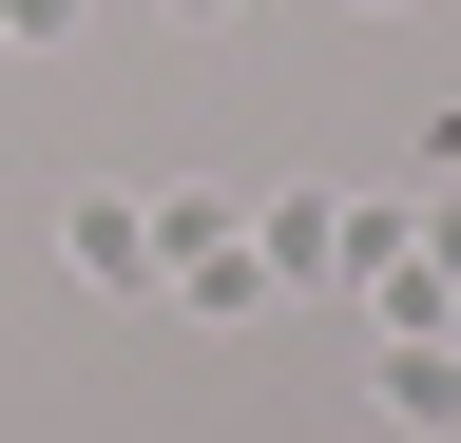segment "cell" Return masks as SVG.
<instances>
[{"mask_svg": "<svg viewBox=\"0 0 461 443\" xmlns=\"http://www.w3.org/2000/svg\"><path fill=\"white\" fill-rule=\"evenodd\" d=\"M154 290H173V309H212V328H250V309H269V251H250V232H212V251H173Z\"/></svg>", "mask_w": 461, "mask_h": 443, "instance_id": "cell-4", "label": "cell"}, {"mask_svg": "<svg viewBox=\"0 0 461 443\" xmlns=\"http://www.w3.org/2000/svg\"><path fill=\"white\" fill-rule=\"evenodd\" d=\"M77 20H96V0H0V39H20V59H58Z\"/></svg>", "mask_w": 461, "mask_h": 443, "instance_id": "cell-6", "label": "cell"}, {"mask_svg": "<svg viewBox=\"0 0 461 443\" xmlns=\"http://www.w3.org/2000/svg\"><path fill=\"white\" fill-rule=\"evenodd\" d=\"M173 20H250V0H173Z\"/></svg>", "mask_w": 461, "mask_h": 443, "instance_id": "cell-7", "label": "cell"}, {"mask_svg": "<svg viewBox=\"0 0 461 443\" xmlns=\"http://www.w3.org/2000/svg\"><path fill=\"white\" fill-rule=\"evenodd\" d=\"M327 251H346V290H366L384 251H423V212H403V193H346V232H327Z\"/></svg>", "mask_w": 461, "mask_h": 443, "instance_id": "cell-5", "label": "cell"}, {"mask_svg": "<svg viewBox=\"0 0 461 443\" xmlns=\"http://www.w3.org/2000/svg\"><path fill=\"white\" fill-rule=\"evenodd\" d=\"M327 232H346V193H327V174H308V193H250V251H269V290H327V270H346Z\"/></svg>", "mask_w": 461, "mask_h": 443, "instance_id": "cell-3", "label": "cell"}, {"mask_svg": "<svg viewBox=\"0 0 461 443\" xmlns=\"http://www.w3.org/2000/svg\"><path fill=\"white\" fill-rule=\"evenodd\" d=\"M366 20H403V0H366Z\"/></svg>", "mask_w": 461, "mask_h": 443, "instance_id": "cell-8", "label": "cell"}, {"mask_svg": "<svg viewBox=\"0 0 461 443\" xmlns=\"http://www.w3.org/2000/svg\"><path fill=\"white\" fill-rule=\"evenodd\" d=\"M58 270L135 309V290H154V193H58Z\"/></svg>", "mask_w": 461, "mask_h": 443, "instance_id": "cell-1", "label": "cell"}, {"mask_svg": "<svg viewBox=\"0 0 461 443\" xmlns=\"http://www.w3.org/2000/svg\"><path fill=\"white\" fill-rule=\"evenodd\" d=\"M384 424L403 443H461V328H384Z\"/></svg>", "mask_w": 461, "mask_h": 443, "instance_id": "cell-2", "label": "cell"}]
</instances>
